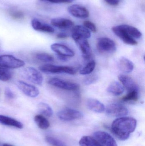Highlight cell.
I'll use <instances>...</instances> for the list:
<instances>
[{
	"mask_svg": "<svg viewBox=\"0 0 145 146\" xmlns=\"http://www.w3.org/2000/svg\"><path fill=\"white\" fill-rule=\"evenodd\" d=\"M137 121L130 117H123L115 119L112 125V130L117 138L122 141L129 139L130 134L135 130Z\"/></svg>",
	"mask_w": 145,
	"mask_h": 146,
	"instance_id": "1",
	"label": "cell"
},
{
	"mask_svg": "<svg viewBox=\"0 0 145 146\" xmlns=\"http://www.w3.org/2000/svg\"><path fill=\"white\" fill-rule=\"evenodd\" d=\"M21 76L30 82L41 86L42 84L43 77L38 70L31 67L25 68L21 72Z\"/></svg>",
	"mask_w": 145,
	"mask_h": 146,
	"instance_id": "2",
	"label": "cell"
},
{
	"mask_svg": "<svg viewBox=\"0 0 145 146\" xmlns=\"http://www.w3.org/2000/svg\"><path fill=\"white\" fill-rule=\"evenodd\" d=\"M39 70L42 72L49 74L66 73L69 74H74L76 73L75 68L65 66H56L51 64H46L40 66Z\"/></svg>",
	"mask_w": 145,
	"mask_h": 146,
	"instance_id": "3",
	"label": "cell"
},
{
	"mask_svg": "<svg viewBox=\"0 0 145 146\" xmlns=\"http://www.w3.org/2000/svg\"><path fill=\"white\" fill-rule=\"evenodd\" d=\"M25 65V62L10 55L0 56V66L8 69L20 68Z\"/></svg>",
	"mask_w": 145,
	"mask_h": 146,
	"instance_id": "4",
	"label": "cell"
},
{
	"mask_svg": "<svg viewBox=\"0 0 145 146\" xmlns=\"http://www.w3.org/2000/svg\"><path fill=\"white\" fill-rule=\"evenodd\" d=\"M97 49L99 52L103 54H111L114 53L116 50L115 42L108 38H100L97 42Z\"/></svg>",
	"mask_w": 145,
	"mask_h": 146,
	"instance_id": "5",
	"label": "cell"
},
{
	"mask_svg": "<svg viewBox=\"0 0 145 146\" xmlns=\"http://www.w3.org/2000/svg\"><path fill=\"white\" fill-rule=\"evenodd\" d=\"M58 118L65 121L81 119L83 117V114L79 111L69 108H66L59 111L57 114Z\"/></svg>",
	"mask_w": 145,
	"mask_h": 146,
	"instance_id": "6",
	"label": "cell"
},
{
	"mask_svg": "<svg viewBox=\"0 0 145 146\" xmlns=\"http://www.w3.org/2000/svg\"><path fill=\"white\" fill-rule=\"evenodd\" d=\"M93 136L100 146H117L114 138L106 132L97 131L94 133Z\"/></svg>",
	"mask_w": 145,
	"mask_h": 146,
	"instance_id": "7",
	"label": "cell"
},
{
	"mask_svg": "<svg viewBox=\"0 0 145 146\" xmlns=\"http://www.w3.org/2000/svg\"><path fill=\"white\" fill-rule=\"evenodd\" d=\"M107 115L113 117H121L127 115L128 110L123 105L119 104H112L109 105L105 109Z\"/></svg>",
	"mask_w": 145,
	"mask_h": 146,
	"instance_id": "8",
	"label": "cell"
},
{
	"mask_svg": "<svg viewBox=\"0 0 145 146\" xmlns=\"http://www.w3.org/2000/svg\"><path fill=\"white\" fill-rule=\"evenodd\" d=\"M16 84L18 88L23 93L30 98H36L39 94L40 92L38 88L33 85L20 80L18 81Z\"/></svg>",
	"mask_w": 145,
	"mask_h": 146,
	"instance_id": "9",
	"label": "cell"
},
{
	"mask_svg": "<svg viewBox=\"0 0 145 146\" xmlns=\"http://www.w3.org/2000/svg\"><path fill=\"white\" fill-rule=\"evenodd\" d=\"M112 31L125 43L131 45H135L138 44L137 41L129 35L121 25L114 27L112 28Z\"/></svg>",
	"mask_w": 145,
	"mask_h": 146,
	"instance_id": "10",
	"label": "cell"
},
{
	"mask_svg": "<svg viewBox=\"0 0 145 146\" xmlns=\"http://www.w3.org/2000/svg\"><path fill=\"white\" fill-rule=\"evenodd\" d=\"M48 83L55 87L66 90H75L78 88L77 84L66 81L59 78H52L49 80Z\"/></svg>",
	"mask_w": 145,
	"mask_h": 146,
	"instance_id": "11",
	"label": "cell"
},
{
	"mask_svg": "<svg viewBox=\"0 0 145 146\" xmlns=\"http://www.w3.org/2000/svg\"><path fill=\"white\" fill-rule=\"evenodd\" d=\"M68 11L72 16L80 19H85L89 15V12L86 8L77 4H74L69 7Z\"/></svg>",
	"mask_w": 145,
	"mask_h": 146,
	"instance_id": "12",
	"label": "cell"
},
{
	"mask_svg": "<svg viewBox=\"0 0 145 146\" xmlns=\"http://www.w3.org/2000/svg\"><path fill=\"white\" fill-rule=\"evenodd\" d=\"M74 41L78 45L83 58L86 60L90 58L91 55V48L87 39L80 38L75 39Z\"/></svg>",
	"mask_w": 145,
	"mask_h": 146,
	"instance_id": "13",
	"label": "cell"
},
{
	"mask_svg": "<svg viewBox=\"0 0 145 146\" xmlns=\"http://www.w3.org/2000/svg\"><path fill=\"white\" fill-rule=\"evenodd\" d=\"M51 48L56 54L66 57H72L74 56V52L67 46L58 43H54L51 45Z\"/></svg>",
	"mask_w": 145,
	"mask_h": 146,
	"instance_id": "14",
	"label": "cell"
},
{
	"mask_svg": "<svg viewBox=\"0 0 145 146\" xmlns=\"http://www.w3.org/2000/svg\"><path fill=\"white\" fill-rule=\"evenodd\" d=\"M90 37V31L83 26H75L72 29V37L74 40L80 38L87 39Z\"/></svg>",
	"mask_w": 145,
	"mask_h": 146,
	"instance_id": "15",
	"label": "cell"
},
{
	"mask_svg": "<svg viewBox=\"0 0 145 146\" xmlns=\"http://www.w3.org/2000/svg\"><path fill=\"white\" fill-rule=\"evenodd\" d=\"M118 79L121 82L123 87L126 88L128 92L134 90H139L138 87L131 77L121 74L118 76Z\"/></svg>",
	"mask_w": 145,
	"mask_h": 146,
	"instance_id": "16",
	"label": "cell"
},
{
	"mask_svg": "<svg viewBox=\"0 0 145 146\" xmlns=\"http://www.w3.org/2000/svg\"><path fill=\"white\" fill-rule=\"evenodd\" d=\"M31 25L32 28L36 31L47 33H53L54 32V29L52 27L47 24L42 23L37 19H34L32 20Z\"/></svg>",
	"mask_w": 145,
	"mask_h": 146,
	"instance_id": "17",
	"label": "cell"
},
{
	"mask_svg": "<svg viewBox=\"0 0 145 146\" xmlns=\"http://www.w3.org/2000/svg\"><path fill=\"white\" fill-rule=\"evenodd\" d=\"M87 104L89 110L96 113H103L105 110V107L103 104L95 99H88Z\"/></svg>",
	"mask_w": 145,
	"mask_h": 146,
	"instance_id": "18",
	"label": "cell"
},
{
	"mask_svg": "<svg viewBox=\"0 0 145 146\" xmlns=\"http://www.w3.org/2000/svg\"><path fill=\"white\" fill-rule=\"evenodd\" d=\"M52 25L60 29H66L74 25V23L71 20L64 18H54L51 20Z\"/></svg>",
	"mask_w": 145,
	"mask_h": 146,
	"instance_id": "19",
	"label": "cell"
},
{
	"mask_svg": "<svg viewBox=\"0 0 145 146\" xmlns=\"http://www.w3.org/2000/svg\"><path fill=\"white\" fill-rule=\"evenodd\" d=\"M0 123L20 129L23 128V124L20 122L12 117L3 115H0Z\"/></svg>",
	"mask_w": 145,
	"mask_h": 146,
	"instance_id": "20",
	"label": "cell"
},
{
	"mask_svg": "<svg viewBox=\"0 0 145 146\" xmlns=\"http://www.w3.org/2000/svg\"><path fill=\"white\" fill-rule=\"evenodd\" d=\"M119 67L123 72L130 73L133 70L134 65L130 60L125 57H122L119 60Z\"/></svg>",
	"mask_w": 145,
	"mask_h": 146,
	"instance_id": "21",
	"label": "cell"
},
{
	"mask_svg": "<svg viewBox=\"0 0 145 146\" xmlns=\"http://www.w3.org/2000/svg\"><path fill=\"white\" fill-rule=\"evenodd\" d=\"M107 91L113 95L118 96L123 93L124 88L121 83L117 81H114L109 86Z\"/></svg>",
	"mask_w": 145,
	"mask_h": 146,
	"instance_id": "22",
	"label": "cell"
},
{
	"mask_svg": "<svg viewBox=\"0 0 145 146\" xmlns=\"http://www.w3.org/2000/svg\"><path fill=\"white\" fill-rule=\"evenodd\" d=\"M122 28L128 33L133 38H140L142 36V33L135 27L129 25H121Z\"/></svg>",
	"mask_w": 145,
	"mask_h": 146,
	"instance_id": "23",
	"label": "cell"
},
{
	"mask_svg": "<svg viewBox=\"0 0 145 146\" xmlns=\"http://www.w3.org/2000/svg\"><path fill=\"white\" fill-rule=\"evenodd\" d=\"M34 121L37 126L41 129H47L50 126V123L48 120L42 115H38L35 116Z\"/></svg>",
	"mask_w": 145,
	"mask_h": 146,
	"instance_id": "24",
	"label": "cell"
},
{
	"mask_svg": "<svg viewBox=\"0 0 145 146\" xmlns=\"http://www.w3.org/2000/svg\"><path fill=\"white\" fill-rule=\"evenodd\" d=\"M37 107L39 112L46 116L50 117L52 116L53 114V111L52 108L46 103L42 102L39 103L37 106Z\"/></svg>",
	"mask_w": 145,
	"mask_h": 146,
	"instance_id": "25",
	"label": "cell"
},
{
	"mask_svg": "<svg viewBox=\"0 0 145 146\" xmlns=\"http://www.w3.org/2000/svg\"><path fill=\"white\" fill-rule=\"evenodd\" d=\"M79 144L80 146H100L94 138L89 136L82 137Z\"/></svg>",
	"mask_w": 145,
	"mask_h": 146,
	"instance_id": "26",
	"label": "cell"
},
{
	"mask_svg": "<svg viewBox=\"0 0 145 146\" xmlns=\"http://www.w3.org/2000/svg\"><path fill=\"white\" fill-rule=\"evenodd\" d=\"M139 90H134L128 92L127 95L122 98L121 100L123 102H136L139 99Z\"/></svg>",
	"mask_w": 145,
	"mask_h": 146,
	"instance_id": "27",
	"label": "cell"
},
{
	"mask_svg": "<svg viewBox=\"0 0 145 146\" xmlns=\"http://www.w3.org/2000/svg\"><path fill=\"white\" fill-rule=\"evenodd\" d=\"M12 77V73L8 68L0 66V80L7 82Z\"/></svg>",
	"mask_w": 145,
	"mask_h": 146,
	"instance_id": "28",
	"label": "cell"
},
{
	"mask_svg": "<svg viewBox=\"0 0 145 146\" xmlns=\"http://www.w3.org/2000/svg\"><path fill=\"white\" fill-rule=\"evenodd\" d=\"M95 66L96 63L94 61L90 62L80 71V74L82 75H87L91 74L95 68Z\"/></svg>",
	"mask_w": 145,
	"mask_h": 146,
	"instance_id": "29",
	"label": "cell"
},
{
	"mask_svg": "<svg viewBox=\"0 0 145 146\" xmlns=\"http://www.w3.org/2000/svg\"><path fill=\"white\" fill-rule=\"evenodd\" d=\"M45 140L52 146H67L60 140L51 136H47L45 138Z\"/></svg>",
	"mask_w": 145,
	"mask_h": 146,
	"instance_id": "30",
	"label": "cell"
},
{
	"mask_svg": "<svg viewBox=\"0 0 145 146\" xmlns=\"http://www.w3.org/2000/svg\"><path fill=\"white\" fill-rule=\"evenodd\" d=\"M37 60L44 62H51L54 61V58L47 53H39L36 55Z\"/></svg>",
	"mask_w": 145,
	"mask_h": 146,
	"instance_id": "31",
	"label": "cell"
},
{
	"mask_svg": "<svg viewBox=\"0 0 145 146\" xmlns=\"http://www.w3.org/2000/svg\"><path fill=\"white\" fill-rule=\"evenodd\" d=\"M9 14L10 16L14 19H21L24 17L23 13L20 11L10 10Z\"/></svg>",
	"mask_w": 145,
	"mask_h": 146,
	"instance_id": "32",
	"label": "cell"
},
{
	"mask_svg": "<svg viewBox=\"0 0 145 146\" xmlns=\"http://www.w3.org/2000/svg\"><path fill=\"white\" fill-rule=\"evenodd\" d=\"M84 26L87 29H88L89 31L93 33H96L97 32V28L96 26L94 23L89 21H86L83 22Z\"/></svg>",
	"mask_w": 145,
	"mask_h": 146,
	"instance_id": "33",
	"label": "cell"
},
{
	"mask_svg": "<svg viewBox=\"0 0 145 146\" xmlns=\"http://www.w3.org/2000/svg\"><path fill=\"white\" fill-rule=\"evenodd\" d=\"M98 78L95 76H89L84 80V83L85 85H89L95 83L98 80Z\"/></svg>",
	"mask_w": 145,
	"mask_h": 146,
	"instance_id": "34",
	"label": "cell"
},
{
	"mask_svg": "<svg viewBox=\"0 0 145 146\" xmlns=\"http://www.w3.org/2000/svg\"><path fill=\"white\" fill-rule=\"evenodd\" d=\"M4 93H5V96L9 99H12L15 97L14 94L9 88L7 87L5 88Z\"/></svg>",
	"mask_w": 145,
	"mask_h": 146,
	"instance_id": "35",
	"label": "cell"
},
{
	"mask_svg": "<svg viewBox=\"0 0 145 146\" xmlns=\"http://www.w3.org/2000/svg\"><path fill=\"white\" fill-rule=\"evenodd\" d=\"M106 3L111 6H117L119 4L120 0H104Z\"/></svg>",
	"mask_w": 145,
	"mask_h": 146,
	"instance_id": "36",
	"label": "cell"
},
{
	"mask_svg": "<svg viewBox=\"0 0 145 146\" xmlns=\"http://www.w3.org/2000/svg\"><path fill=\"white\" fill-rule=\"evenodd\" d=\"M41 1L49 2L52 3H70L67 0H40Z\"/></svg>",
	"mask_w": 145,
	"mask_h": 146,
	"instance_id": "37",
	"label": "cell"
},
{
	"mask_svg": "<svg viewBox=\"0 0 145 146\" xmlns=\"http://www.w3.org/2000/svg\"><path fill=\"white\" fill-rule=\"evenodd\" d=\"M68 37L67 34L64 33H60L57 35V38H65Z\"/></svg>",
	"mask_w": 145,
	"mask_h": 146,
	"instance_id": "38",
	"label": "cell"
},
{
	"mask_svg": "<svg viewBox=\"0 0 145 146\" xmlns=\"http://www.w3.org/2000/svg\"><path fill=\"white\" fill-rule=\"evenodd\" d=\"M57 57L59 60L62 61H66L67 60V57L66 56H63L59 55H57Z\"/></svg>",
	"mask_w": 145,
	"mask_h": 146,
	"instance_id": "39",
	"label": "cell"
},
{
	"mask_svg": "<svg viewBox=\"0 0 145 146\" xmlns=\"http://www.w3.org/2000/svg\"><path fill=\"white\" fill-rule=\"evenodd\" d=\"M3 146H13L12 145H9V144H3Z\"/></svg>",
	"mask_w": 145,
	"mask_h": 146,
	"instance_id": "40",
	"label": "cell"
},
{
	"mask_svg": "<svg viewBox=\"0 0 145 146\" xmlns=\"http://www.w3.org/2000/svg\"><path fill=\"white\" fill-rule=\"evenodd\" d=\"M67 1H69L70 3L71 2H72L73 0H67Z\"/></svg>",
	"mask_w": 145,
	"mask_h": 146,
	"instance_id": "41",
	"label": "cell"
}]
</instances>
